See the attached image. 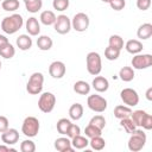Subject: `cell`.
Listing matches in <instances>:
<instances>
[{
  "mask_svg": "<svg viewBox=\"0 0 152 152\" xmlns=\"http://www.w3.org/2000/svg\"><path fill=\"white\" fill-rule=\"evenodd\" d=\"M24 25V19L20 14L13 13L8 17H5L1 20V30L7 34H14Z\"/></svg>",
  "mask_w": 152,
  "mask_h": 152,
  "instance_id": "1",
  "label": "cell"
},
{
  "mask_svg": "<svg viewBox=\"0 0 152 152\" xmlns=\"http://www.w3.org/2000/svg\"><path fill=\"white\" fill-rule=\"evenodd\" d=\"M146 140H147L146 133L142 129L135 128L131 133V137L128 139V142H127L128 150L132 151V152H139V151H141L142 147L146 144Z\"/></svg>",
  "mask_w": 152,
  "mask_h": 152,
  "instance_id": "2",
  "label": "cell"
},
{
  "mask_svg": "<svg viewBox=\"0 0 152 152\" xmlns=\"http://www.w3.org/2000/svg\"><path fill=\"white\" fill-rule=\"evenodd\" d=\"M86 66H87V71L90 75L93 76L99 75L102 70L101 56L95 51H90L86 57Z\"/></svg>",
  "mask_w": 152,
  "mask_h": 152,
  "instance_id": "3",
  "label": "cell"
},
{
  "mask_svg": "<svg viewBox=\"0 0 152 152\" xmlns=\"http://www.w3.org/2000/svg\"><path fill=\"white\" fill-rule=\"evenodd\" d=\"M43 84H44L43 74L42 72H33L26 83V91L31 95H38L43 90Z\"/></svg>",
  "mask_w": 152,
  "mask_h": 152,
  "instance_id": "4",
  "label": "cell"
},
{
  "mask_svg": "<svg viewBox=\"0 0 152 152\" xmlns=\"http://www.w3.org/2000/svg\"><path fill=\"white\" fill-rule=\"evenodd\" d=\"M40 128L39 120L36 116H27L24 119L21 125V133L27 138H33L38 134Z\"/></svg>",
  "mask_w": 152,
  "mask_h": 152,
  "instance_id": "5",
  "label": "cell"
},
{
  "mask_svg": "<svg viewBox=\"0 0 152 152\" xmlns=\"http://www.w3.org/2000/svg\"><path fill=\"white\" fill-rule=\"evenodd\" d=\"M56 106V96L50 93V91H45L43 94H40L39 99H38V108L43 112V113H50L53 110Z\"/></svg>",
  "mask_w": 152,
  "mask_h": 152,
  "instance_id": "6",
  "label": "cell"
},
{
  "mask_svg": "<svg viewBox=\"0 0 152 152\" xmlns=\"http://www.w3.org/2000/svg\"><path fill=\"white\" fill-rule=\"evenodd\" d=\"M87 106L93 112L103 113L107 109V106L108 104H107V100L103 96L97 95V94H93V95H89L88 96V99H87Z\"/></svg>",
  "mask_w": 152,
  "mask_h": 152,
  "instance_id": "7",
  "label": "cell"
},
{
  "mask_svg": "<svg viewBox=\"0 0 152 152\" xmlns=\"http://www.w3.org/2000/svg\"><path fill=\"white\" fill-rule=\"evenodd\" d=\"M132 68L137 70L147 69L152 65V55L150 53H137L133 56L131 61Z\"/></svg>",
  "mask_w": 152,
  "mask_h": 152,
  "instance_id": "8",
  "label": "cell"
},
{
  "mask_svg": "<svg viewBox=\"0 0 152 152\" xmlns=\"http://www.w3.org/2000/svg\"><path fill=\"white\" fill-rule=\"evenodd\" d=\"M90 20L89 17L83 13V12H78L74 15V18L71 19V28H74L77 32H84L87 31V28L89 27Z\"/></svg>",
  "mask_w": 152,
  "mask_h": 152,
  "instance_id": "9",
  "label": "cell"
},
{
  "mask_svg": "<svg viewBox=\"0 0 152 152\" xmlns=\"http://www.w3.org/2000/svg\"><path fill=\"white\" fill-rule=\"evenodd\" d=\"M53 28L59 34H66L71 30V20L65 14H59L56 17V21L53 24Z\"/></svg>",
  "mask_w": 152,
  "mask_h": 152,
  "instance_id": "10",
  "label": "cell"
},
{
  "mask_svg": "<svg viewBox=\"0 0 152 152\" xmlns=\"http://www.w3.org/2000/svg\"><path fill=\"white\" fill-rule=\"evenodd\" d=\"M120 97L122 102L128 107H134L139 103V95L133 88H124L120 91Z\"/></svg>",
  "mask_w": 152,
  "mask_h": 152,
  "instance_id": "11",
  "label": "cell"
},
{
  "mask_svg": "<svg viewBox=\"0 0 152 152\" xmlns=\"http://www.w3.org/2000/svg\"><path fill=\"white\" fill-rule=\"evenodd\" d=\"M65 71H66L65 64L61 61H55L49 65V74L52 78H56V80L62 78L65 75Z\"/></svg>",
  "mask_w": 152,
  "mask_h": 152,
  "instance_id": "12",
  "label": "cell"
},
{
  "mask_svg": "<svg viewBox=\"0 0 152 152\" xmlns=\"http://www.w3.org/2000/svg\"><path fill=\"white\" fill-rule=\"evenodd\" d=\"M19 140V132L15 128H7L5 132L1 133V141L6 145H14Z\"/></svg>",
  "mask_w": 152,
  "mask_h": 152,
  "instance_id": "13",
  "label": "cell"
},
{
  "mask_svg": "<svg viewBox=\"0 0 152 152\" xmlns=\"http://www.w3.org/2000/svg\"><path fill=\"white\" fill-rule=\"evenodd\" d=\"M55 148L59 152H72L74 147L71 146V140L68 137H59L55 140Z\"/></svg>",
  "mask_w": 152,
  "mask_h": 152,
  "instance_id": "14",
  "label": "cell"
},
{
  "mask_svg": "<svg viewBox=\"0 0 152 152\" xmlns=\"http://www.w3.org/2000/svg\"><path fill=\"white\" fill-rule=\"evenodd\" d=\"M25 27H26V31L30 36H38L40 33V24H39L38 19L34 17H30L26 20Z\"/></svg>",
  "mask_w": 152,
  "mask_h": 152,
  "instance_id": "15",
  "label": "cell"
},
{
  "mask_svg": "<svg viewBox=\"0 0 152 152\" xmlns=\"http://www.w3.org/2000/svg\"><path fill=\"white\" fill-rule=\"evenodd\" d=\"M91 87L97 91V93H104L109 88V82L106 77L103 76H95V78L91 82Z\"/></svg>",
  "mask_w": 152,
  "mask_h": 152,
  "instance_id": "16",
  "label": "cell"
},
{
  "mask_svg": "<svg viewBox=\"0 0 152 152\" xmlns=\"http://www.w3.org/2000/svg\"><path fill=\"white\" fill-rule=\"evenodd\" d=\"M125 49L128 53H132V55H137V53H140L144 49L142 46V43L138 39H129L127 40V43L125 44Z\"/></svg>",
  "mask_w": 152,
  "mask_h": 152,
  "instance_id": "17",
  "label": "cell"
},
{
  "mask_svg": "<svg viewBox=\"0 0 152 152\" xmlns=\"http://www.w3.org/2000/svg\"><path fill=\"white\" fill-rule=\"evenodd\" d=\"M137 36L141 40H146L152 36V24L150 23H144L141 24L138 30H137Z\"/></svg>",
  "mask_w": 152,
  "mask_h": 152,
  "instance_id": "18",
  "label": "cell"
},
{
  "mask_svg": "<svg viewBox=\"0 0 152 152\" xmlns=\"http://www.w3.org/2000/svg\"><path fill=\"white\" fill-rule=\"evenodd\" d=\"M17 46L19 48V50L21 51H27L32 48V38L30 37V34H20L17 40Z\"/></svg>",
  "mask_w": 152,
  "mask_h": 152,
  "instance_id": "19",
  "label": "cell"
},
{
  "mask_svg": "<svg viewBox=\"0 0 152 152\" xmlns=\"http://www.w3.org/2000/svg\"><path fill=\"white\" fill-rule=\"evenodd\" d=\"M90 89H91V86L86 81L80 80L74 83V91L80 95H88L90 93Z\"/></svg>",
  "mask_w": 152,
  "mask_h": 152,
  "instance_id": "20",
  "label": "cell"
},
{
  "mask_svg": "<svg viewBox=\"0 0 152 152\" xmlns=\"http://www.w3.org/2000/svg\"><path fill=\"white\" fill-rule=\"evenodd\" d=\"M69 116L71 120H75V121L80 120L83 116V106L78 102L71 104L69 108Z\"/></svg>",
  "mask_w": 152,
  "mask_h": 152,
  "instance_id": "21",
  "label": "cell"
},
{
  "mask_svg": "<svg viewBox=\"0 0 152 152\" xmlns=\"http://www.w3.org/2000/svg\"><path fill=\"white\" fill-rule=\"evenodd\" d=\"M89 145V140L87 137H83L81 134L71 138V146L74 147V150H83Z\"/></svg>",
  "mask_w": 152,
  "mask_h": 152,
  "instance_id": "22",
  "label": "cell"
},
{
  "mask_svg": "<svg viewBox=\"0 0 152 152\" xmlns=\"http://www.w3.org/2000/svg\"><path fill=\"white\" fill-rule=\"evenodd\" d=\"M52 44H53V42L49 36L43 34L37 38V46L42 51H49L52 48Z\"/></svg>",
  "mask_w": 152,
  "mask_h": 152,
  "instance_id": "23",
  "label": "cell"
},
{
  "mask_svg": "<svg viewBox=\"0 0 152 152\" xmlns=\"http://www.w3.org/2000/svg\"><path fill=\"white\" fill-rule=\"evenodd\" d=\"M134 76H135V74H134V69L132 66H122L119 70V77L124 82H131V81H133Z\"/></svg>",
  "mask_w": 152,
  "mask_h": 152,
  "instance_id": "24",
  "label": "cell"
},
{
  "mask_svg": "<svg viewBox=\"0 0 152 152\" xmlns=\"http://www.w3.org/2000/svg\"><path fill=\"white\" fill-rule=\"evenodd\" d=\"M132 114V109L128 106H124V104H118L114 108V116L119 120L124 119V118H128Z\"/></svg>",
  "mask_w": 152,
  "mask_h": 152,
  "instance_id": "25",
  "label": "cell"
},
{
  "mask_svg": "<svg viewBox=\"0 0 152 152\" xmlns=\"http://www.w3.org/2000/svg\"><path fill=\"white\" fill-rule=\"evenodd\" d=\"M39 19H40V23L42 24H44L46 26H50V25H53L55 24V21H56V14L52 11L46 10V11H43L40 13Z\"/></svg>",
  "mask_w": 152,
  "mask_h": 152,
  "instance_id": "26",
  "label": "cell"
},
{
  "mask_svg": "<svg viewBox=\"0 0 152 152\" xmlns=\"http://www.w3.org/2000/svg\"><path fill=\"white\" fill-rule=\"evenodd\" d=\"M14 55H15V49L10 42L0 48V56L4 57L5 59H11L12 57H14Z\"/></svg>",
  "mask_w": 152,
  "mask_h": 152,
  "instance_id": "27",
  "label": "cell"
},
{
  "mask_svg": "<svg viewBox=\"0 0 152 152\" xmlns=\"http://www.w3.org/2000/svg\"><path fill=\"white\" fill-rule=\"evenodd\" d=\"M24 2H25L26 11L30 13H37L43 7L42 0H24Z\"/></svg>",
  "mask_w": 152,
  "mask_h": 152,
  "instance_id": "28",
  "label": "cell"
},
{
  "mask_svg": "<svg viewBox=\"0 0 152 152\" xmlns=\"http://www.w3.org/2000/svg\"><path fill=\"white\" fill-rule=\"evenodd\" d=\"M89 145H90V147H91L93 150H95V151H101V150L104 148L106 141H104V139H103L101 135H96V137L90 138Z\"/></svg>",
  "mask_w": 152,
  "mask_h": 152,
  "instance_id": "29",
  "label": "cell"
},
{
  "mask_svg": "<svg viewBox=\"0 0 152 152\" xmlns=\"http://www.w3.org/2000/svg\"><path fill=\"white\" fill-rule=\"evenodd\" d=\"M70 125H71V121H70L69 119H66V118H62V119H59V120L57 121V124H56L57 132H58L59 134L65 135L66 132H68V128L70 127Z\"/></svg>",
  "mask_w": 152,
  "mask_h": 152,
  "instance_id": "30",
  "label": "cell"
},
{
  "mask_svg": "<svg viewBox=\"0 0 152 152\" xmlns=\"http://www.w3.org/2000/svg\"><path fill=\"white\" fill-rule=\"evenodd\" d=\"M20 4L19 0H2L1 1V7L6 12H14L19 8Z\"/></svg>",
  "mask_w": 152,
  "mask_h": 152,
  "instance_id": "31",
  "label": "cell"
},
{
  "mask_svg": "<svg viewBox=\"0 0 152 152\" xmlns=\"http://www.w3.org/2000/svg\"><path fill=\"white\" fill-rule=\"evenodd\" d=\"M108 44H109V46L115 48V49L121 51V49L124 48V39L119 34H112L108 39Z\"/></svg>",
  "mask_w": 152,
  "mask_h": 152,
  "instance_id": "32",
  "label": "cell"
},
{
  "mask_svg": "<svg viewBox=\"0 0 152 152\" xmlns=\"http://www.w3.org/2000/svg\"><path fill=\"white\" fill-rule=\"evenodd\" d=\"M146 114H147V112H145L142 109H138V110L132 112L131 119L133 120V122L135 124L137 127H141V122H142V120H144V118H145Z\"/></svg>",
  "mask_w": 152,
  "mask_h": 152,
  "instance_id": "33",
  "label": "cell"
},
{
  "mask_svg": "<svg viewBox=\"0 0 152 152\" xmlns=\"http://www.w3.org/2000/svg\"><path fill=\"white\" fill-rule=\"evenodd\" d=\"M120 126H121V127L126 131V133H128V134H131V133L137 128V126H135V124L133 122V120L131 119V116L121 119V120H120Z\"/></svg>",
  "mask_w": 152,
  "mask_h": 152,
  "instance_id": "34",
  "label": "cell"
},
{
  "mask_svg": "<svg viewBox=\"0 0 152 152\" xmlns=\"http://www.w3.org/2000/svg\"><path fill=\"white\" fill-rule=\"evenodd\" d=\"M120 56V50L115 49V48H112V46H107L104 49V57L108 59V61H115L118 59Z\"/></svg>",
  "mask_w": 152,
  "mask_h": 152,
  "instance_id": "35",
  "label": "cell"
},
{
  "mask_svg": "<svg viewBox=\"0 0 152 152\" xmlns=\"http://www.w3.org/2000/svg\"><path fill=\"white\" fill-rule=\"evenodd\" d=\"M84 134L87 138H93V137H96V135H101L102 134V129L97 128L96 126L91 125V124H88V126L84 128Z\"/></svg>",
  "mask_w": 152,
  "mask_h": 152,
  "instance_id": "36",
  "label": "cell"
},
{
  "mask_svg": "<svg viewBox=\"0 0 152 152\" xmlns=\"http://www.w3.org/2000/svg\"><path fill=\"white\" fill-rule=\"evenodd\" d=\"M20 151L21 152H34L36 151V144L30 139H25L20 144Z\"/></svg>",
  "mask_w": 152,
  "mask_h": 152,
  "instance_id": "37",
  "label": "cell"
},
{
  "mask_svg": "<svg viewBox=\"0 0 152 152\" xmlns=\"http://www.w3.org/2000/svg\"><path fill=\"white\" fill-rule=\"evenodd\" d=\"M70 5V1L69 0H53L52 1V7L53 10L56 11H59V12H63L65 11Z\"/></svg>",
  "mask_w": 152,
  "mask_h": 152,
  "instance_id": "38",
  "label": "cell"
},
{
  "mask_svg": "<svg viewBox=\"0 0 152 152\" xmlns=\"http://www.w3.org/2000/svg\"><path fill=\"white\" fill-rule=\"evenodd\" d=\"M89 124H91V125H94V126H96L97 128H100V129H103L104 128V126H106V119L102 116V115H95V116H93L91 119H90V121H89Z\"/></svg>",
  "mask_w": 152,
  "mask_h": 152,
  "instance_id": "39",
  "label": "cell"
},
{
  "mask_svg": "<svg viewBox=\"0 0 152 152\" xmlns=\"http://www.w3.org/2000/svg\"><path fill=\"white\" fill-rule=\"evenodd\" d=\"M78 134H81V128H80V126L71 122V125H70V127L68 128V132H66L65 135L71 139V138H74V137H76V135H78Z\"/></svg>",
  "mask_w": 152,
  "mask_h": 152,
  "instance_id": "40",
  "label": "cell"
},
{
  "mask_svg": "<svg viewBox=\"0 0 152 152\" xmlns=\"http://www.w3.org/2000/svg\"><path fill=\"white\" fill-rule=\"evenodd\" d=\"M109 6H110V8L114 10V11H121V10L125 8L126 1H125V0H112V1L109 2Z\"/></svg>",
  "mask_w": 152,
  "mask_h": 152,
  "instance_id": "41",
  "label": "cell"
},
{
  "mask_svg": "<svg viewBox=\"0 0 152 152\" xmlns=\"http://www.w3.org/2000/svg\"><path fill=\"white\" fill-rule=\"evenodd\" d=\"M141 128H144V129H146V131H150V129H152V115L151 114H146L145 115V118H144V120H142V122H141Z\"/></svg>",
  "mask_w": 152,
  "mask_h": 152,
  "instance_id": "42",
  "label": "cell"
},
{
  "mask_svg": "<svg viewBox=\"0 0 152 152\" xmlns=\"http://www.w3.org/2000/svg\"><path fill=\"white\" fill-rule=\"evenodd\" d=\"M151 6V0H137V7L140 11H146Z\"/></svg>",
  "mask_w": 152,
  "mask_h": 152,
  "instance_id": "43",
  "label": "cell"
},
{
  "mask_svg": "<svg viewBox=\"0 0 152 152\" xmlns=\"http://www.w3.org/2000/svg\"><path fill=\"white\" fill-rule=\"evenodd\" d=\"M8 124H10V122H8V119H7L6 116H4V115H0V133L5 132V131L10 127Z\"/></svg>",
  "mask_w": 152,
  "mask_h": 152,
  "instance_id": "44",
  "label": "cell"
},
{
  "mask_svg": "<svg viewBox=\"0 0 152 152\" xmlns=\"http://www.w3.org/2000/svg\"><path fill=\"white\" fill-rule=\"evenodd\" d=\"M0 152H15V148L11 147L10 145L4 144V145H0Z\"/></svg>",
  "mask_w": 152,
  "mask_h": 152,
  "instance_id": "45",
  "label": "cell"
},
{
  "mask_svg": "<svg viewBox=\"0 0 152 152\" xmlns=\"http://www.w3.org/2000/svg\"><path fill=\"white\" fill-rule=\"evenodd\" d=\"M6 43H8V38L6 36H4V34H0V48Z\"/></svg>",
  "mask_w": 152,
  "mask_h": 152,
  "instance_id": "46",
  "label": "cell"
},
{
  "mask_svg": "<svg viewBox=\"0 0 152 152\" xmlns=\"http://www.w3.org/2000/svg\"><path fill=\"white\" fill-rule=\"evenodd\" d=\"M146 99L148 101H152V87H150L147 90H146Z\"/></svg>",
  "mask_w": 152,
  "mask_h": 152,
  "instance_id": "47",
  "label": "cell"
},
{
  "mask_svg": "<svg viewBox=\"0 0 152 152\" xmlns=\"http://www.w3.org/2000/svg\"><path fill=\"white\" fill-rule=\"evenodd\" d=\"M101 1H102V2H106V4H109L112 0H101Z\"/></svg>",
  "mask_w": 152,
  "mask_h": 152,
  "instance_id": "48",
  "label": "cell"
},
{
  "mask_svg": "<svg viewBox=\"0 0 152 152\" xmlns=\"http://www.w3.org/2000/svg\"><path fill=\"white\" fill-rule=\"evenodd\" d=\"M0 69H1V62H0Z\"/></svg>",
  "mask_w": 152,
  "mask_h": 152,
  "instance_id": "49",
  "label": "cell"
},
{
  "mask_svg": "<svg viewBox=\"0 0 152 152\" xmlns=\"http://www.w3.org/2000/svg\"><path fill=\"white\" fill-rule=\"evenodd\" d=\"M0 1H2V0H0Z\"/></svg>",
  "mask_w": 152,
  "mask_h": 152,
  "instance_id": "50",
  "label": "cell"
}]
</instances>
